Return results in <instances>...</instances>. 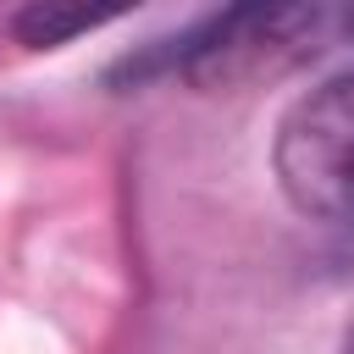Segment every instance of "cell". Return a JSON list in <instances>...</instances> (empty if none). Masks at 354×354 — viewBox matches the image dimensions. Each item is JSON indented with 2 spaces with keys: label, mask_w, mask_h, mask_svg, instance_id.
<instances>
[{
  "label": "cell",
  "mask_w": 354,
  "mask_h": 354,
  "mask_svg": "<svg viewBox=\"0 0 354 354\" xmlns=\"http://www.w3.org/2000/svg\"><path fill=\"white\" fill-rule=\"evenodd\" d=\"M354 39V6L326 0H293V6H227L199 22H188L171 39L144 44L138 55H122L111 66V83H149V77H188L199 88L216 83H249L271 77L321 44Z\"/></svg>",
  "instance_id": "6da1fadb"
},
{
  "label": "cell",
  "mask_w": 354,
  "mask_h": 354,
  "mask_svg": "<svg viewBox=\"0 0 354 354\" xmlns=\"http://www.w3.org/2000/svg\"><path fill=\"white\" fill-rule=\"evenodd\" d=\"M277 188L299 216L354 221V66L299 94L271 138Z\"/></svg>",
  "instance_id": "7a4b0ae2"
},
{
  "label": "cell",
  "mask_w": 354,
  "mask_h": 354,
  "mask_svg": "<svg viewBox=\"0 0 354 354\" xmlns=\"http://www.w3.org/2000/svg\"><path fill=\"white\" fill-rule=\"evenodd\" d=\"M116 11H94V6H66V0H33V6H22V11H11V39L17 44H28V50H61V44H72L77 33H88V28H100V22H111Z\"/></svg>",
  "instance_id": "3957f363"
},
{
  "label": "cell",
  "mask_w": 354,
  "mask_h": 354,
  "mask_svg": "<svg viewBox=\"0 0 354 354\" xmlns=\"http://www.w3.org/2000/svg\"><path fill=\"white\" fill-rule=\"evenodd\" d=\"M337 354H354V326L343 332V343H337Z\"/></svg>",
  "instance_id": "277c9868"
},
{
  "label": "cell",
  "mask_w": 354,
  "mask_h": 354,
  "mask_svg": "<svg viewBox=\"0 0 354 354\" xmlns=\"http://www.w3.org/2000/svg\"><path fill=\"white\" fill-rule=\"evenodd\" d=\"M348 227H354V221H348Z\"/></svg>",
  "instance_id": "5b68a950"
}]
</instances>
